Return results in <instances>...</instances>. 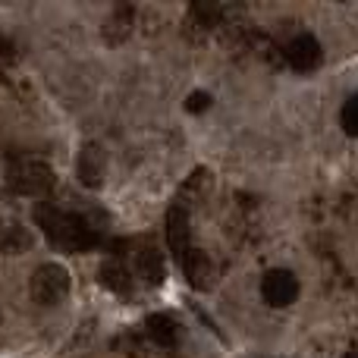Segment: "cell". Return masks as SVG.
<instances>
[{"label":"cell","instance_id":"4fadbf2b","mask_svg":"<svg viewBox=\"0 0 358 358\" xmlns=\"http://www.w3.org/2000/svg\"><path fill=\"white\" fill-rule=\"evenodd\" d=\"M185 107H189L192 113H201L204 107H210V98H208V94H204V92H192V98L185 101Z\"/></svg>","mask_w":358,"mask_h":358},{"label":"cell","instance_id":"5b68a950","mask_svg":"<svg viewBox=\"0 0 358 358\" xmlns=\"http://www.w3.org/2000/svg\"><path fill=\"white\" fill-rule=\"evenodd\" d=\"M286 60L296 73H311V69L321 66V44H317L315 35H296L289 44H286Z\"/></svg>","mask_w":358,"mask_h":358},{"label":"cell","instance_id":"ba28073f","mask_svg":"<svg viewBox=\"0 0 358 358\" xmlns=\"http://www.w3.org/2000/svg\"><path fill=\"white\" fill-rule=\"evenodd\" d=\"M101 283H104L107 289L120 292V296H129L132 273L126 271V264H120V261H104V267H101Z\"/></svg>","mask_w":358,"mask_h":358},{"label":"cell","instance_id":"8992f818","mask_svg":"<svg viewBox=\"0 0 358 358\" xmlns=\"http://www.w3.org/2000/svg\"><path fill=\"white\" fill-rule=\"evenodd\" d=\"M167 242L176 261H182L192 248V227H189V210L182 204H173L167 214Z\"/></svg>","mask_w":358,"mask_h":358},{"label":"cell","instance_id":"8fae6325","mask_svg":"<svg viewBox=\"0 0 358 358\" xmlns=\"http://www.w3.org/2000/svg\"><path fill=\"white\" fill-rule=\"evenodd\" d=\"M138 273L148 283H164V258L157 248H142L138 252Z\"/></svg>","mask_w":358,"mask_h":358},{"label":"cell","instance_id":"277c9868","mask_svg":"<svg viewBox=\"0 0 358 358\" xmlns=\"http://www.w3.org/2000/svg\"><path fill=\"white\" fill-rule=\"evenodd\" d=\"M261 296L273 308H286L299 299V280L292 277V271H267L261 280Z\"/></svg>","mask_w":358,"mask_h":358},{"label":"cell","instance_id":"52a82bcc","mask_svg":"<svg viewBox=\"0 0 358 358\" xmlns=\"http://www.w3.org/2000/svg\"><path fill=\"white\" fill-rule=\"evenodd\" d=\"M179 264H182L185 277H189V283L195 286V289H208V286L214 283V264H210V258L204 252H198V248H189V255H185Z\"/></svg>","mask_w":358,"mask_h":358},{"label":"cell","instance_id":"7c38bea8","mask_svg":"<svg viewBox=\"0 0 358 358\" xmlns=\"http://www.w3.org/2000/svg\"><path fill=\"white\" fill-rule=\"evenodd\" d=\"M343 129H346V136L358 132V98H349L343 107Z\"/></svg>","mask_w":358,"mask_h":358},{"label":"cell","instance_id":"7a4b0ae2","mask_svg":"<svg viewBox=\"0 0 358 358\" xmlns=\"http://www.w3.org/2000/svg\"><path fill=\"white\" fill-rule=\"evenodd\" d=\"M29 289H31V299H35L38 305L66 302V296H69V271L63 264L48 261V264H41L35 273H31Z\"/></svg>","mask_w":358,"mask_h":358},{"label":"cell","instance_id":"9c48e42d","mask_svg":"<svg viewBox=\"0 0 358 358\" xmlns=\"http://www.w3.org/2000/svg\"><path fill=\"white\" fill-rule=\"evenodd\" d=\"M101 170H104V164H101L98 145H85L82 155H79V179L85 185H92V189H98L101 185Z\"/></svg>","mask_w":358,"mask_h":358},{"label":"cell","instance_id":"6da1fadb","mask_svg":"<svg viewBox=\"0 0 358 358\" xmlns=\"http://www.w3.org/2000/svg\"><path fill=\"white\" fill-rule=\"evenodd\" d=\"M38 227L44 229L48 242L57 248V252H66V255L92 252V248L101 242L98 229H94L88 220H82L79 214H66V210L48 208V204L38 208Z\"/></svg>","mask_w":358,"mask_h":358},{"label":"cell","instance_id":"5bb4252c","mask_svg":"<svg viewBox=\"0 0 358 358\" xmlns=\"http://www.w3.org/2000/svg\"><path fill=\"white\" fill-rule=\"evenodd\" d=\"M346 358H355V349H349V352H346Z\"/></svg>","mask_w":358,"mask_h":358},{"label":"cell","instance_id":"3957f363","mask_svg":"<svg viewBox=\"0 0 358 358\" xmlns=\"http://www.w3.org/2000/svg\"><path fill=\"white\" fill-rule=\"evenodd\" d=\"M6 182L22 195H48L54 189V173L41 161H13L6 167Z\"/></svg>","mask_w":358,"mask_h":358},{"label":"cell","instance_id":"30bf717a","mask_svg":"<svg viewBox=\"0 0 358 358\" xmlns=\"http://www.w3.org/2000/svg\"><path fill=\"white\" fill-rule=\"evenodd\" d=\"M145 327H148V336L157 343V346H173L176 336H179L176 321L170 315H148Z\"/></svg>","mask_w":358,"mask_h":358}]
</instances>
